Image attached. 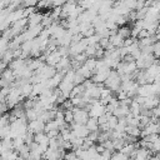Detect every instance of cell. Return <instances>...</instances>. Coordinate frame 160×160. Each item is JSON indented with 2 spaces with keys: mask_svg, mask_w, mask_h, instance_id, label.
Returning <instances> with one entry per match:
<instances>
[{
  "mask_svg": "<svg viewBox=\"0 0 160 160\" xmlns=\"http://www.w3.org/2000/svg\"><path fill=\"white\" fill-rule=\"evenodd\" d=\"M21 49L24 52H28L30 54L31 52V49H32V40H25L22 44H21ZM31 56V55H30Z\"/></svg>",
  "mask_w": 160,
  "mask_h": 160,
  "instance_id": "cell-8",
  "label": "cell"
},
{
  "mask_svg": "<svg viewBox=\"0 0 160 160\" xmlns=\"http://www.w3.org/2000/svg\"><path fill=\"white\" fill-rule=\"evenodd\" d=\"M118 32H119L124 39L130 38V36H131V28H130V26H126V25H121V26L118 29Z\"/></svg>",
  "mask_w": 160,
  "mask_h": 160,
  "instance_id": "cell-6",
  "label": "cell"
},
{
  "mask_svg": "<svg viewBox=\"0 0 160 160\" xmlns=\"http://www.w3.org/2000/svg\"><path fill=\"white\" fill-rule=\"evenodd\" d=\"M25 116H26V119H28L29 121H31V120H35V119L39 118V112H38L34 108H31V109H25Z\"/></svg>",
  "mask_w": 160,
  "mask_h": 160,
  "instance_id": "cell-7",
  "label": "cell"
},
{
  "mask_svg": "<svg viewBox=\"0 0 160 160\" xmlns=\"http://www.w3.org/2000/svg\"><path fill=\"white\" fill-rule=\"evenodd\" d=\"M109 40H110V42H111L115 48H121V46H124V41H125V39H124L119 32H115V34L110 35V36H109Z\"/></svg>",
  "mask_w": 160,
  "mask_h": 160,
  "instance_id": "cell-4",
  "label": "cell"
},
{
  "mask_svg": "<svg viewBox=\"0 0 160 160\" xmlns=\"http://www.w3.org/2000/svg\"><path fill=\"white\" fill-rule=\"evenodd\" d=\"M85 125L88 126V129L90 130V132H91V131H98V130H100V124H99L98 118H92V116H90Z\"/></svg>",
  "mask_w": 160,
  "mask_h": 160,
  "instance_id": "cell-5",
  "label": "cell"
},
{
  "mask_svg": "<svg viewBox=\"0 0 160 160\" xmlns=\"http://www.w3.org/2000/svg\"><path fill=\"white\" fill-rule=\"evenodd\" d=\"M42 16L39 11L31 14L29 18H28V28H32V26H36L39 24H41V20H42Z\"/></svg>",
  "mask_w": 160,
  "mask_h": 160,
  "instance_id": "cell-3",
  "label": "cell"
},
{
  "mask_svg": "<svg viewBox=\"0 0 160 160\" xmlns=\"http://www.w3.org/2000/svg\"><path fill=\"white\" fill-rule=\"evenodd\" d=\"M108 124H109V126H110V129H115L116 128V125L119 124V118L116 116V115H114V114H111L110 115V118H109V120H108Z\"/></svg>",
  "mask_w": 160,
  "mask_h": 160,
  "instance_id": "cell-9",
  "label": "cell"
},
{
  "mask_svg": "<svg viewBox=\"0 0 160 160\" xmlns=\"http://www.w3.org/2000/svg\"><path fill=\"white\" fill-rule=\"evenodd\" d=\"M74 121L75 122H80V124H86V121L90 118L89 110L84 109V108H76L74 106Z\"/></svg>",
  "mask_w": 160,
  "mask_h": 160,
  "instance_id": "cell-1",
  "label": "cell"
},
{
  "mask_svg": "<svg viewBox=\"0 0 160 160\" xmlns=\"http://www.w3.org/2000/svg\"><path fill=\"white\" fill-rule=\"evenodd\" d=\"M64 112H65V121L69 122V124H71L74 121V110L72 109H68Z\"/></svg>",
  "mask_w": 160,
  "mask_h": 160,
  "instance_id": "cell-10",
  "label": "cell"
},
{
  "mask_svg": "<svg viewBox=\"0 0 160 160\" xmlns=\"http://www.w3.org/2000/svg\"><path fill=\"white\" fill-rule=\"evenodd\" d=\"M154 55L156 59L160 58V41H156L154 44Z\"/></svg>",
  "mask_w": 160,
  "mask_h": 160,
  "instance_id": "cell-12",
  "label": "cell"
},
{
  "mask_svg": "<svg viewBox=\"0 0 160 160\" xmlns=\"http://www.w3.org/2000/svg\"><path fill=\"white\" fill-rule=\"evenodd\" d=\"M45 126H46V122L42 121L41 119H35V120H31L29 121V130L32 131L34 134L36 132H41V131H45Z\"/></svg>",
  "mask_w": 160,
  "mask_h": 160,
  "instance_id": "cell-2",
  "label": "cell"
},
{
  "mask_svg": "<svg viewBox=\"0 0 160 160\" xmlns=\"http://www.w3.org/2000/svg\"><path fill=\"white\" fill-rule=\"evenodd\" d=\"M39 2V0H24V2L21 4L22 8H30V6H36Z\"/></svg>",
  "mask_w": 160,
  "mask_h": 160,
  "instance_id": "cell-11",
  "label": "cell"
}]
</instances>
